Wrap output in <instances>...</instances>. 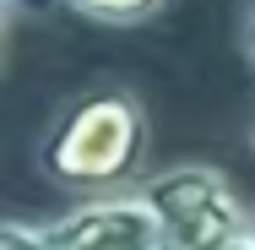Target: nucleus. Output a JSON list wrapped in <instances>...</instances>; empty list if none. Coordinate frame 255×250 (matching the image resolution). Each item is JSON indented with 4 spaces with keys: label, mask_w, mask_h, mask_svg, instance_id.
<instances>
[{
    "label": "nucleus",
    "mask_w": 255,
    "mask_h": 250,
    "mask_svg": "<svg viewBox=\"0 0 255 250\" xmlns=\"http://www.w3.org/2000/svg\"><path fill=\"white\" fill-rule=\"evenodd\" d=\"M147 152H152L147 103L130 87H87L71 103H60V114L49 120L38 142V174L76 196L130 191L147 180Z\"/></svg>",
    "instance_id": "nucleus-1"
},
{
    "label": "nucleus",
    "mask_w": 255,
    "mask_h": 250,
    "mask_svg": "<svg viewBox=\"0 0 255 250\" xmlns=\"http://www.w3.org/2000/svg\"><path fill=\"white\" fill-rule=\"evenodd\" d=\"M163 223L168 250H223L255 234V212L239 201L234 180L212 163H174L136 185Z\"/></svg>",
    "instance_id": "nucleus-2"
},
{
    "label": "nucleus",
    "mask_w": 255,
    "mask_h": 250,
    "mask_svg": "<svg viewBox=\"0 0 255 250\" xmlns=\"http://www.w3.org/2000/svg\"><path fill=\"white\" fill-rule=\"evenodd\" d=\"M44 245L49 250H168L163 223L147 207V196L130 191H103L82 196L65 207L54 223H44Z\"/></svg>",
    "instance_id": "nucleus-3"
},
{
    "label": "nucleus",
    "mask_w": 255,
    "mask_h": 250,
    "mask_svg": "<svg viewBox=\"0 0 255 250\" xmlns=\"http://www.w3.org/2000/svg\"><path fill=\"white\" fill-rule=\"evenodd\" d=\"M65 5H71L76 16L98 22V27H141V22L163 16L168 0H65Z\"/></svg>",
    "instance_id": "nucleus-4"
},
{
    "label": "nucleus",
    "mask_w": 255,
    "mask_h": 250,
    "mask_svg": "<svg viewBox=\"0 0 255 250\" xmlns=\"http://www.w3.org/2000/svg\"><path fill=\"white\" fill-rule=\"evenodd\" d=\"M0 250H49V245H44V223L0 218Z\"/></svg>",
    "instance_id": "nucleus-5"
},
{
    "label": "nucleus",
    "mask_w": 255,
    "mask_h": 250,
    "mask_svg": "<svg viewBox=\"0 0 255 250\" xmlns=\"http://www.w3.org/2000/svg\"><path fill=\"white\" fill-rule=\"evenodd\" d=\"M239 44H245V54H250V65H255V0H245V16H239Z\"/></svg>",
    "instance_id": "nucleus-6"
},
{
    "label": "nucleus",
    "mask_w": 255,
    "mask_h": 250,
    "mask_svg": "<svg viewBox=\"0 0 255 250\" xmlns=\"http://www.w3.org/2000/svg\"><path fill=\"white\" fill-rule=\"evenodd\" d=\"M5 44H11V0H0V71H5Z\"/></svg>",
    "instance_id": "nucleus-7"
},
{
    "label": "nucleus",
    "mask_w": 255,
    "mask_h": 250,
    "mask_svg": "<svg viewBox=\"0 0 255 250\" xmlns=\"http://www.w3.org/2000/svg\"><path fill=\"white\" fill-rule=\"evenodd\" d=\"M223 250H255V234H245V240H234V245H223Z\"/></svg>",
    "instance_id": "nucleus-8"
},
{
    "label": "nucleus",
    "mask_w": 255,
    "mask_h": 250,
    "mask_svg": "<svg viewBox=\"0 0 255 250\" xmlns=\"http://www.w3.org/2000/svg\"><path fill=\"white\" fill-rule=\"evenodd\" d=\"M250 136H255V131H250Z\"/></svg>",
    "instance_id": "nucleus-9"
}]
</instances>
